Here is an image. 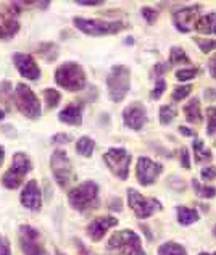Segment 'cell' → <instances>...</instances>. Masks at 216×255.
<instances>
[{
  "mask_svg": "<svg viewBox=\"0 0 216 255\" xmlns=\"http://www.w3.org/2000/svg\"><path fill=\"white\" fill-rule=\"evenodd\" d=\"M163 165L153 162L148 157H139L136 165V176L140 186H152L157 178L163 173Z\"/></svg>",
  "mask_w": 216,
  "mask_h": 255,
  "instance_id": "obj_12",
  "label": "cell"
},
{
  "mask_svg": "<svg viewBox=\"0 0 216 255\" xmlns=\"http://www.w3.org/2000/svg\"><path fill=\"white\" fill-rule=\"evenodd\" d=\"M0 255H11V249H10V243L5 236L0 234Z\"/></svg>",
  "mask_w": 216,
  "mask_h": 255,
  "instance_id": "obj_39",
  "label": "cell"
},
{
  "mask_svg": "<svg viewBox=\"0 0 216 255\" xmlns=\"http://www.w3.org/2000/svg\"><path fill=\"white\" fill-rule=\"evenodd\" d=\"M176 213H178L179 225H182V226L194 225V223H197V221L200 220L199 212L195 209H191V207H178Z\"/></svg>",
  "mask_w": 216,
  "mask_h": 255,
  "instance_id": "obj_21",
  "label": "cell"
},
{
  "mask_svg": "<svg viewBox=\"0 0 216 255\" xmlns=\"http://www.w3.org/2000/svg\"><path fill=\"white\" fill-rule=\"evenodd\" d=\"M192 92V86L191 84H184V86H176L174 87V91L171 94V99L174 102H181V100H184L186 97L191 96Z\"/></svg>",
  "mask_w": 216,
  "mask_h": 255,
  "instance_id": "obj_30",
  "label": "cell"
},
{
  "mask_svg": "<svg viewBox=\"0 0 216 255\" xmlns=\"http://www.w3.org/2000/svg\"><path fill=\"white\" fill-rule=\"evenodd\" d=\"M213 32H215V34H216V23H215V28H213Z\"/></svg>",
  "mask_w": 216,
  "mask_h": 255,
  "instance_id": "obj_48",
  "label": "cell"
},
{
  "mask_svg": "<svg viewBox=\"0 0 216 255\" xmlns=\"http://www.w3.org/2000/svg\"><path fill=\"white\" fill-rule=\"evenodd\" d=\"M131 153L123 147H111L104 153V162L114 176L119 179H127L131 166Z\"/></svg>",
  "mask_w": 216,
  "mask_h": 255,
  "instance_id": "obj_8",
  "label": "cell"
},
{
  "mask_svg": "<svg viewBox=\"0 0 216 255\" xmlns=\"http://www.w3.org/2000/svg\"><path fill=\"white\" fill-rule=\"evenodd\" d=\"M165 91H166V81H165L163 78H158L157 83H155V87H153V91L150 94V97L153 100H158L165 94Z\"/></svg>",
  "mask_w": 216,
  "mask_h": 255,
  "instance_id": "obj_33",
  "label": "cell"
},
{
  "mask_svg": "<svg viewBox=\"0 0 216 255\" xmlns=\"http://www.w3.org/2000/svg\"><path fill=\"white\" fill-rule=\"evenodd\" d=\"M58 120L65 125L70 126H79L83 123V105L74 102L66 105L65 109L58 113Z\"/></svg>",
  "mask_w": 216,
  "mask_h": 255,
  "instance_id": "obj_18",
  "label": "cell"
},
{
  "mask_svg": "<svg viewBox=\"0 0 216 255\" xmlns=\"http://www.w3.org/2000/svg\"><path fill=\"white\" fill-rule=\"evenodd\" d=\"M44 100L49 109H55V107L60 104V100H62V94H60L57 89H52V87H49V89H44Z\"/></svg>",
  "mask_w": 216,
  "mask_h": 255,
  "instance_id": "obj_28",
  "label": "cell"
},
{
  "mask_svg": "<svg viewBox=\"0 0 216 255\" xmlns=\"http://www.w3.org/2000/svg\"><path fill=\"white\" fill-rule=\"evenodd\" d=\"M194 41L200 45V49L204 53H208L213 49H216V41H210V39H199V37H195Z\"/></svg>",
  "mask_w": 216,
  "mask_h": 255,
  "instance_id": "obj_34",
  "label": "cell"
},
{
  "mask_svg": "<svg viewBox=\"0 0 216 255\" xmlns=\"http://www.w3.org/2000/svg\"><path fill=\"white\" fill-rule=\"evenodd\" d=\"M204 96H205V99H208V100H216V87H212V89H207V91L204 92Z\"/></svg>",
  "mask_w": 216,
  "mask_h": 255,
  "instance_id": "obj_41",
  "label": "cell"
},
{
  "mask_svg": "<svg viewBox=\"0 0 216 255\" xmlns=\"http://www.w3.org/2000/svg\"><path fill=\"white\" fill-rule=\"evenodd\" d=\"M184 117L189 123L192 125H199L204 120V115H202V109H200V100L199 99H192L184 105Z\"/></svg>",
  "mask_w": 216,
  "mask_h": 255,
  "instance_id": "obj_20",
  "label": "cell"
},
{
  "mask_svg": "<svg viewBox=\"0 0 216 255\" xmlns=\"http://www.w3.org/2000/svg\"><path fill=\"white\" fill-rule=\"evenodd\" d=\"M202 178L205 181H213L216 179V166H205V168H202Z\"/></svg>",
  "mask_w": 216,
  "mask_h": 255,
  "instance_id": "obj_37",
  "label": "cell"
},
{
  "mask_svg": "<svg viewBox=\"0 0 216 255\" xmlns=\"http://www.w3.org/2000/svg\"><path fill=\"white\" fill-rule=\"evenodd\" d=\"M127 204H129V209L134 212V215H136L139 220L150 218L153 213H157L163 209V205H161L157 199L145 197L139 191L132 189V187L127 189Z\"/></svg>",
  "mask_w": 216,
  "mask_h": 255,
  "instance_id": "obj_9",
  "label": "cell"
},
{
  "mask_svg": "<svg viewBox=\"0 0 216 255\" xmlns=\"http://www.w3.org/2000/svg\"><path fill=\"white\" fill-rule=\"evenodd\" d=\"M215 23H216V15H213V13H208V15H204V16L195 19L194 28L197 29L199 32H204V34H207V32L213 31Z\"/></svg>",
  "mask_w": 216,
  "mask_h": 255,
  "instance_id": "obj_23",
  "label": "cell"
},
{
  "mask_svg": "<svg viewBox=\"0 0 216 255\" xmlns=\"http://www.w3.org/2000/svg\"><path fill=\"white\" fill-rule=\"evenodd\" d=\"M192 187H194V192L197 194L199 197H204V199H213V197H216V187L204 186L199 179H192Z\"/></svg>",
  "mask_w": 216,
  "mask_h": 255,
  "instance_id": "obj_26",
  "label": "cell"
},
{
  "mask_svg": "<svg viewBox=\"0 0 216 255\" xmlns=\"http://www.w3.org/2000/svg\"><path fill=\"white\" fill-rule=\"evenodd\" d=\"M118 225V218L111 217V215H105V217H97L94 218L89 225H87V236L91 238V241L94 243H99V241H102L104 236Z\"/></svg>",
  "mask_w": 216,
  "mask_h": 255,
  "instance_id": "obj_14",
  "label": "cell"
},
{
  "mask_svg": "<svg viewBox=\"0 0 216 255\" xmlns=\"http://www.w3.org/2000/svg\"><path fill=\"white\" fill-rule=\"evenodd\" d=\"M3 160H5V150H3V147L0 145V166H2Z\"/></svg>",
  "mask_w": 216,
  "mask_h": 255,
  "instance_id": "obj_44",
  "label": "cell"
},
{
  "mask_svg": "<svg viewBox=\"0 0 216 255\" xmlns=\"http://www.w3.org/2000/svg\"><path fill=\"white\" fill-rule=\"evenodd\" d=\"M208 70H210L212 78L216 79V53H215V55H212L210 62H208Z\"/></svg>",
  "mask_w": 216,
  "mask_h": 255,
  "instance_id": "obj_40",
  "label": "cell"
},
{
  "mask_svg": "<svg viewBox=\"0 0 216 255\" xmlns=\"http://www.w3.org/2000/svg\"><path fill=\"white\" fill-rule=\"evenodd\" d=\"M179 132L182 134V136H194V131L189 129V128H186V126H179Z\"/></svg>",
  "mask_w": 216,
  "mask_h": 255,
  "instance_id": "obj_43",
  "label": "cell"
},
{
  "mask_svg": "<svg viewBox=\"0 0 216 255\" xmlns=\"http://www.w3.org/2000/svg\"><path fill=\"white\" fill-rule=\"evenodd\" d=\"M55 83L63 87V89L70 92H78L81 89H84L87 78L84 68L76 62H66L63 65H60L55 70Z\"/></svg>",
  "mask_w": 216,
  "mask_h": 255,
  "instance_id": "obj_3",
  "label": "cell"
},
{
  "mask_svg": "<svg viewBox=\"0 0 216 255\" xmlns=\"http://www.w3.org/2000/svg\"><path fill=\"white\" fill-rule=\"evenodd\" d=\"M170 63L171 65H181V63H191L189 55L181 49V47H171L170 50Z\"/></svg>",
  "mask_w": 216,
  "mask_h": 255,
  "instance_id": "obj_27",
  "label": "cell"
},
{
  "mask_svg": "<svg viewBox=\"0 0 216 255\" xmlns=\"http://www.w3.org/2000/svg\"><path fill=\"white\" fill-rule=\"evenodd\" d=\"M179 158H181V166L186 170H191V155H189V150L186 147H182L179 150Z\"/></svg>",
  "mask_w": 216,
  "mask_h": 255,
  "instance_id": "obj_36",
  "label": "cell"
},
{
  "mask_svg": "<svg viewBox=\"0 0 216 255\" xmlns=\"http://www.w3.org/2000/svg\"><path fill=\"white\" fill-rule=\"evenodd\" d=\"M32 170V162L31 158L26 155L24 152H18L13 155L11 166L5 171L2 176V184L6 189H18L23 184L24 176Z\"/></svg>",
  "mask_w": 216,
  "mask_h": 255,
  "instance_id": "obj_6",
  "label": "cell"
},
{
  "mask_svg": "<svg viewBox=\"0 0 216 255\" xmlns=\"http://www.w3.org/2000/svg\"><path fill=\"white\" fill-rule=\"evenodd\" d=\"M15 105L23 113L26 118L37 120L42 115V107H40V100L37 99L36 92L23 83H18L15 87Z\"/></svg>",
  "mask_w": 216,
  "mask_h": 255,
  "instance_id": "obj_5",
  "label": "cell"
},
{
  "mask_svg": "<svg viewBox=\"0 0 216 255\" xmlns=\"http://www.w3.org/2000/svg\"><path fill=\"white\" fill-rule=\"evenodd\" d=\"M200 73V68H184L176 71V79L178 81H191Z\"/></svg>",
  "mask_w": 216,
  "mask_h": 255,
  "instance_id": "obj_31",
  "label": "cell"
},
{
  "mask_svg": "<svg viewBox=\"0 0 216 255\" xmlns=\"http://www.w3.org/2000/svg\"><path fill=\"white\" fill-rule=\"evenodd\" d=\"M174 118H176V110H174L171 105H163V107H160L158 120H160V123H161V125H170Z\"/></svg>",
  "mask_w": 216,
  "mask_h": 255,
  "instance_id": "obj_29",
  "label": "cell"
},
{
  "mask_svg": "<svg viewBox=\"0 0 216 255\" xmlns=\"http://www.w3.org/2000/svg\"><path fill=\"white\" fill-rule=\"evenodd\" d=\"M50 170L53 178H55L57 184L60 187H66L68 186L73 178H74V171H73V163L70 157L66 155L65 150L57 149L52 153L50 157Z\"/></svg>",
  "mask_w": 216,
  "mask_h": 255,
  "instance_id": "obj_10",
  "label": "cell"
},
{
  "mask_svg": "<svg viewBox=\"0 0 216 255\" xmlns=\"http://www.w3.org/2000/svg\"><path fill=\"white\" fill-rule=\"evenodd\" d=\"M207 118H208V134H216V107H208L207 109Z\"/></svg>",
  "mask_w": 216,
  "mask_h": 255,
  "instance_id": "obj_32",
  "label": "cell"
},
{
  "mask_svg": "<svg viewBox=\"0 0 216 255\" xmlns=\"http://www.w3.org/2000/svg\"><path fill=\"white\" fill-rule=\"evenodd\" d=\"M199 13V6H187V8H181L173 11V19L174 24L181 32H189L191 28V23L195 24V16Z\"/></svg>",
  "mask_w": 216,
  "mask_h": 255,
  "instance_id": "obj_17",
  "label": "cell"
},
{
  "mask_svg": "<svg viewBox=\"0 0 216 255\" xmlns=\"http://www.w3.org/2000/svg\"><path fill=\"white\" fill-rule=\"evenodd\" d=\"M213 231H215V236H216V226H215V230H213Z\"/></svg>",
  "mask_w": 216,
  "mask_h": 255,
  "instance_id": "obj_50",
  "label": "cell"
},
{
  "mask_svg": "<svg viewBox=\"0 0 216 255\" xmlns=\"http://www.w3.org/2000/svg\"><path fill=\"white\" fill-rule=\"evenodd\" d=\"M199 255H216V252H212V254H208V252H200Z\"/></svg>",
  "mask_w": 216,
  "mask_h": 255,
  "instance_id": "obj_47",
  "label": "cell"
},
{
  "mask_svg": "<svg viewBox=\"0 0 216 255\" xmlns=\"http://www.w3.org/2000/svg\"><path fill=\"white\" fill-rule=\"evenodd\" d=\"M158 255H187V251L178 243H165L158 247Z\"/></svg>",
  "mask_w": 216,
  "mask_h": 255,
  "instance_id": "obj_25",
  "label": "cell"
},
{
  "mask_svg": "<svg viewBox=\"0 0 216 255\" xmlns=\"http://www.w3.org/2000/svg\"><path fill=\"white\" fill-rule=\"evenodd\" d=\"M131 87V70L126 65L111 66L107 76V89L108 96L113 102H121L129 92Z\"/></svg>",
  "mask_w": 216,
  "mask_h": 255,
  "instance_id": "obj_4",
  "label": "cell"
},
{
  "mask_svg": "<svg viewBox=\"0 0 216 255\" xmlns=\"http://www.w3.org/2000/svg\"><path fill=\"white\" fill-rule=\"evenodd\" d=\"M123 122L132 131H140L147 123V110L144 104L132 102L123 110Z\"/></svg>",
  "mask_w": 216,
  "mask_h": 255,
  "instance_id": "obj_13",
  "label": "cell"
},
{
  "mask_svg": "<svg viewBox=\"0 0 216 255\" xmlns=\"http://www.w3.org/2000/svg\"><path fill=\"white\" fill-rule=\"evenodd\" d=\"M142 16H144V19L148 24H153L155 21H157V18H158V11L155 10V8H150V6H144V8H142Z\"/></svg>",
  "mask_w": 216,
  "mask_h": 255,
  "instance_id": "obj_35",
  "label": "cell"
},
{
  "mask_svg": "<svg viewBox=\"0 0 216 255\" xmlns=\"http://www.w3.org/2000/svg\"><path fill=\"white\" fill-rule=\"evenodd\" d=\"M52 142L53 144H68V142H71V136L66 132H58L52 137Z\"/></svg>",
  "mask_w": 216,
  "mask_h": 255,
  "instance_id": "obj_38",
  "label": "cell"
},
{
  "mask_svg": "<svg viewBox=\"0 0 216 255\" xmlns=\"http://www.w3.org/2000/svg\"><path fill=\"white\" fill-rule=\"evenodd\" d=\"M73 24L76 26V29L84 32L87 36H108V34H116L124 28L121 21H102V19H92V18H83V16H74Z\"/></svg>",
  "mask_w": 216,
  "mask_h": 255,
  "instance_id": "obj_7",
  "label": "cell"
},
{
  "mask_svg": "<svg viewBox=\"0 0 216 255\" xmlns=\"http://www.w3.org/2000/svg\"><path fill=\"white\" fill-rule=\"evenodd\" d=\"M68 202L76 212L86 213L99 207V184L94 181H84L68 192Z\"/></svg>",
  "mask_w": 216,
  "mask_h": 255,
  "instance_id": "obj_2",
  "label": "cell"
},
{
  "mask_svg": "<svg viewBox=\"0 0 216 255\" xmlns=\"http://www.w3.org/2000/svg\"><path fill=\"white\" fill-rule=\"evenodd\" d=\"M78 5H87V6H97V5H104L102 0H96V2H89V0H79L76 2Z\"/></svg>",
  "mask_w": 216,
  "mask_h": 255,
  "instance_id": "obj_42",
  "label": "cell"
},
{
  "mask_svg": "<svg viewBox=\"0 0 216 255\" xmlns=\"http://www.w3.org/2000/svg\"><path fill=\"white\" fill-rule=\"evenodd\" d=\"M21 205L32 212H39L40 207H42V192H40V187L36 179H31L29 183H26L24 189L21 191Z\"/></svg>",
  "mask_w": 216,
  "mask_h": 255,
  "instance_id": "obj_16",
  "label": "cell"
},
{
  "mask_svg": "<svg viewBox=\"0 0 216 255\" xmlns=\"http://www.w3.org/2000/svg\"><path fill=\"white\" fill-rule=\"evenodd\" d=\"M107 251L114 255H147L142 247L140 236L131 230H121L113 233L107 243Z\"/></svg>",
  "mask_w": 216,
  "mask_h": 255,
  "instance_id": "obj_1",
  "label": "cell"
},
{
  "mask_svg": "<svg viewBox=\"0 0 216 255\" xmlns=\"http://www.w3.org/2000/svg\"><path fill=\"white\" fill-rule=\"evenodd\" d=\"M94 149H96V140L91 139L89 136H83L76 142V152L83 157H92Z\"/></svg>",
  "mask_w": 216,
  "mask_h": 255,
  "instance_id": "obj_24",
  "label": "cell"
},
{
  "mask_svg": "<svg viewBox=\"0 0 216 255\" xmlns=\"http://www.w3.org/2000/svg\"><path fill=\"white\" fill-rule=\"evenodd\" d=\"M18 241L23 255H47L42 243H40V233L31 225L19 226Z\"/></svg>",
  "mask_w": 216,
  "mask_h": 255,
  "instance_id": "obj_11",
  "label": "cell"
},
{
  "mask_svg": "<svg viewBox=\"0 0 216 255\" xmlns=\"http://www.w3.org/2000/svg\"><path fill=\"white\" fill-rule=\"evenodd\" d=\"M5 115H6L5 110H3V109H0V120H3V118H5Z\"/></svg>",
  "mask_w": 216,
  "mask_h": 255,
  "instance_id": "obj_46",
  "label": "cell"
},
{
  "mask_svg": "<svg viewBox=\"0 0 216 255\" xmlns=\"http://www.w3.org/2000/svg\"><path fill=\"white\" fill-rule=\"evenodd\" d=\"M19 31V23L15 16L10 15V13H2L0 15V41L3 39H11L13 36Z\"/></svg>",
  "mask_w": 216,
  "mask_h": 255,
  "instance_id": "obj_19",
  "label": "cell"
},
{
  "mask_svg": "<svg viewBox=\"0 0 216 255\" xmlns=\"http://www.w3.org/2000/svg\"><path fill=\"white\" fill-rule=\"evenodd\" d=\"M194 152H195V160H197L199 163H205V162H210L213 158V153L210 149H207L205 147V142L202 139H194Z\"/></svg>",
  "mask_w": 216,
  "mask_h": 255,
  "instance_id": "obj_22",
  "label": "cell"
},
{
  "mask_svg": "<svg viewBox=\"0 0 216 255\" xmlns=\"http://www.w3.org/2000/svg\"><path fill=\"white\" fill-rule=\"evenodd\" d=\"M13 63H15L19 75L26 79H29V81H36V79L40 78L39 65L29 53H15V55H13Z\"/></svg>",
  "mask_w": 216,
  "mask_h": 255,
  "instance_id": "obj_15",
  "label": "cell"
},
{
  "mask_svg": "<svg viewBox=\"0 0 216 255\" xmlns=\"http://www.w3.org/2000/svg\"><path fill=\"white\" fill-rule=\"evenodd\" d=\"M155 70L160 71V73H163V71H166V66L165 65H157V66H155Z\"/></svg>",
  "mask_w": 216,
  "mask_h": 255,
  "instance_id": "obj_45",
  "label": "cell"
},
{
  "mask_svg": "<svg viewBox=\"0 0 216 255\" xmlns=\"http://www.w3.org/2000/svg\"><path fill=\"white\" fill-rule=\"evenodd\" d=\"M57 255H65V254H62V252H57Z\"/></svg>",
  "mask_w": 216,
  "mask_h": 255,
  "instance_id": "obj_49",
  "label": "cell"
}]
</instances>
